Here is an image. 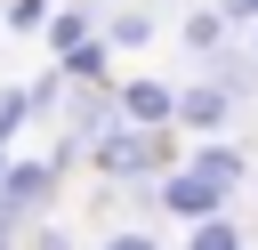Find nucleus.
<instances>
[{
  "instance_id": "1",
  "label": "nucleus",
  "mask_w": 258,
  "mask_h": 250,
  "mask_svg": "<svg viewBox=\"0 0 258 250\" xmlns=\"http://www.w3.org/2000/svg\"><path fill=\"white\" fill-rule=\"evenodd\" d=\"M89 177L97 185H145V177H161V169H177L185 153H177V129H105V137H89Z\"/></svg>"
},
{
  "instance_id": "2",
  "label": "nucleus",
  "mask_w": 258,
  "mask_h": 250,
  "mask_svg": "<svg viewBox=\"0 0 258 250\" xmlns=\"http://www.w3.org/2000/svg\"><path fill=\"white\" fill-rule=\"evenodd\" d=\"M56 194H64V169L48 161V153H32V161H16L8 153V169H0V226H32V218H48L56 210Z\"/></svg>"
},
{
  "instance_id": "3",
  "label": "nucleus",
  "mask_w": 258,
  "mask_h": 250,
  "mask_svg": "<svg viewBox=\"0 0 258 250\" xmlns=\"http://www.w3.org/2000/svg\"><path fill=\"white\" fill-rule=\"evenodd\" d=\"M153 202H161V210H169V218H177V226H202V218H218V210H226V194H218V185H210V177H194V169H185V161H177V169H161V177H153Z\"/></svg>"
},
{
  "instance_id": "4",
  "label": "nucleus",
  "mask_w": 258,
  "mask_h": 250,
  "mask_svg": "<svg viewBox=\"0 0 258 250\" xmlns=\"http://www.w3.org/2000/svg\"><path fill=\"white\" fill-rule=\"evenodd\" d=\"M113 105H121V121H129V129H177V121H169V113H177V89H169V81H153V73L113 81Z\"/></svg>"
},
{
  "instance_id": "5",
  "label": "nucleus",
  "mask_w": 258,
  "mask_h": 250,
  "mask_svg": "<svg viewBox=\"0 0 258 250\" xmlns=\"http://www.w3.org/2000/svg\"><path fill=\"white\" fill-rule=\"evenodd\" d=\"M177 129H194V137H218L226 121H234V97L226 89H210V81H194V89H177V113H169Z\"/></svg>"
},
{
  "instance_id": "6",
  "label": "nucleus",
  "mask_w": 258,
  "mask_h": 250,
  "mask_svg": "<svg viewBox=\"0 0 258 250\" xmlns=\"http://www.w3.org/2000/svg\"><path fill=\"white\" fill-rule=\"evenodd\" d=\"M185 169H194V177H210L218 194H242V177H250V161H242V145H226V137H202V145L185 153Z\"/></svg>"
},
{
  "instance_id": "7",
  "label": "nucleus",
  "mask_w": 258,
  "mask_h": 250,
  "mask_svg": "<svg viewBox=\"0 0 258 250\" xmlns=\"http://www.w3.org/2000/svg\"><path fill=\"white\" fill-rule=\"evenodd\" d=\"M97 32V8L89 0H64V8H48V24H40V40H48V56H64V48H81Z\"/></svg>"
},
{
  "instance_id": "8",
  "label": "nucleus",
  "mask_w": 258,
  "mask_h": 250,
  "mask_svg": "<svg viewBox=\"0 0 258 250\" xmlns=\"http://www.w3.org/2000/svg\"><path fill=\"white\" fill-rule=\"evenodd\" d=\"M202 65H210L202 81H210V89H226L234 105H242V97L258 89V56H250V48H218V56H202Z\"/></svg>"
},
{
  "instance_id": "9",
  "label": "nucleus",
  "mask_w": 258,
  "mask_h": 250,
  "mask_svg": "<svg viewBox=\"0 0 258 250\" xmlns=\"http://www.w3.org/2000/svg\"><path fill=\"white\" fill-rule=\"evenodd\" d=\"M97 32H105V48H145L153 40V8H97Z\"/></svg>"
},
{
  "instance_id": "10",
  "label": "nucleus",
  "mask_w": 258,
  "mask_h": 250,
  "mask_svg": "<svg viewBox=\"0 0 258 250\" xmlns=\"http://www.w3.org/2000/svg\"><path fill=\"white\" fill-rule=\"evenodd\" d=\"M56 73H64V81H113V48H105V32H89L81 48H64Z\"/></svg>"
},
{
  "instance_id": "11",
  "label": "nucleus",
  "mask_w": 258,
  "mask_h": 250,
  "mask_svg": "<svg viewBox=\"0 0 258 250\" xmlns=\"http://www.w3.org/2000/svg\"><path fill=\"white\" fill-rule=\"evenodd\" d=\"M177 40H185L194 56H218V48H226V16H218V8H194V16L177 24Z\"/></svg>"
},
{
  "instance_id": "12",
  "label": "nucleus",
  "mask_w": 258,
  "mask_h": 250,
  "mask_svg": "<svg viewBox=\"0 0 258 250\" xmlns=\"http://www.w3.org/2000/svg\"><path fill=\"white\" fill-rule=\"evenodd\" d=\"M24 129H32V97H24V81H8L0 89V153H16Z\"/></svg>"
},
{
  "instance_id": "13",
  "label": "nucleus",
  "mask_w": 258,
  "mask_h": 250,
  "mask_svg": "<svg viewBox=\"0 0 258 250\" xmlns=\"http://www.w3.org/2000/svg\"><path fill=\"white\" fill-rule=\"evenodd\" d=\"M185 250H242V226L218 210V218H202V226H185Z\"/></svg>"
},
{
  "instance_id": "14",
  "label": "nucleus",
  "mask_w": 258,
  "mask_h": 250,
  "mask_svg": "<svg viewBox=\"0 0 258 250\" xmlns=\"http://www.w3.org/2000/svg\"><path fill=\"white\" fill-rule=\"evenodd\" d=\"M16 250H81V242H73V234H64L56 218H32V226L16 234Z\"/></svg>"
},
{
  "instance_id": "15",
  "label": "nucleus",
  "mask_w": 258,
  "mask_h": 250,
  "mask_svg": "<svg viewBox=\"0 0 258 250\" xmlns=\"http://www.w3.org/2000/svg\"><path fill=\"white\" fill-rule=\"evenodd\" d=\"M24 97H32V121H48V113H56V97H64V73L48 65L40 81H24Z\"/></svg>"
},
{
  "instance_id": "16",
  "label": "nucleus",
  "mask_w": 258,
  "mask_h": 250,
  "mask_svg": "<svg viewBox=\"0 0 258 250\" xmlns=\"http://www.w3.org/2000/svg\"><path fill=\"white\" fill-rule=\"evenodd\" d=\"M48 8H56V0H8V8H0V24H8V32H40V24H48Z\"/></svg>"
},
{
  "instance_id": "17",
  "label": "nucleus",
  "mask_w": 258,
  "mask_h": 250,
  "mask_svg": "<svg viewBox=\"0 0 258 250\" xmlns=\"http://www.w3.org/2000/svg\"><path fill=\"white\" fill-rule=\"evenodd\" d=\"M97 250H161L145 226H113V234H97Z\"/></svg>"
},
{
  "instance_id": "18",
  "label": "nucleus",
  "mask_w": 258,
  "mask_h": 250,
  "mask_svg": "<svg viewBox=\"0 0 258 250\" xmlns=\"http://www.w3.org/2000/svg\"><path fill=\"white\" fill-rule=\"evenodd\" d=\"M210 8H218L226 24H258V0H210Z\"/></svg>"
},
{
  "instance_id": "19",
  "label": "nucleus",
  "mask_w": 258,
  "mask_h": 250,
  "mask_svg": "<svg viewBox=\"0 0 258 250\" xmlns=\"http://www.w3.org/2000/svg\"><path fill=\"white\" fill-rule=\"evenodd\" d=\"M250 56H258V24H250Z\"/></svg>"
},
{
  "instance_id": "20",
  "label": "nucleus",
  "mask_w": 258,
  "mask_h": 250,
  "mask_svg": "<svg viewBox=\"0 0 258 250\" xmlns=\"http://www.w3.org/2000/svg\"><path fill=\"white\" fill-rule=\"evenodd\" d=\"M89 8H113V0H89Z\"/></svg>"
},
{
  "instance_id": "21",
  "label": "nucleus",
  "mask_w": 258,
  "mask_h": 250,
  "mask_svg": "<svg viewBox=\"0 0 258 250\" xmlns=\"http://www.w3.org/2000/svg\"><path fill=\"white\" fill-rule=\"evenodd\" d=\"M0 169H8V153H0Z\"/></svg>"
}]
</instances>
